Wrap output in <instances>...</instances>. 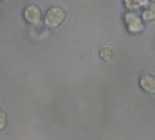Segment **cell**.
Returning <instances> with one entry per match:
<instances>
[{
    "mask_svg": "<svg viewBox=\"0 0 155 140\" xmlns=\"http://www.w3.org/2000/svg\"><path fill=\"white\" fill-rule=\"evenodd\" d=\"M65 19V12L64 9H61L58 6L55 8H50L46 13V18H45V22L48 25L49 28H58L61 24L64 22Z\"/></svg>",
    "mask_w": 155,
    "mask_h": 140,
    "instance_id": "obj_1",
    "label": "cell"
},
{
    "mask_svg": "<svg viewBox=\"0 0 155 140\" xmlns=\"http://www.w3.org/2000/svg\"><path fill=\"white\" fill-rule=\"evenodd\" d=\"M24 18L25 21L31 25H40L41 22V11L40 8L36 6V5H30L27 6L24 11Z\"/></svg>",
    "mask_w": 155,
    "mask_h": 140,
    "instance_id": "obj_2",
    "label": "cell"
},
{
    "mask_svg": "<svg viewBox=\"0 0 155 140\" xmlns=\"http://www.w3.org/2000/svg\"><path fill=\"white\" fill-rule=\"evenodd\" d=\"M124 21H126V25H127V30L130 33H139L143 30V24L140 21V18L134 13H127L124 16Z\"/></svg>",
    "mask_w": 155,
    "mask_h": 140,
    "instance_id": "obj_3",
    "label": "cell"
},
{
    "mask_svg": "<svg viewBox=\"0 0 155 140\" xmlns=\"http://www.w3.org/2000/svg\"><path fill=\"white\" fill-rule=\"evenodd\" d=\"M139 84H140L142 90H145L146 93H151V94L155 93V77L154 75H151V74L142 75L140 80H139Z\"/></svg>",
    "mask_w": 155,
    "mask_h": 140,
    "instance_id": "obj_4",
    "label": "cell"
},
{
    "mask_svg": "<svg viewBox=\"0 0 155 140\" xmlns=\"http://www.w3.org/2000/svg\"><path fill=\"white\" fill-rule=\"evenodd\" d=\"M143 19H146V21L155 19V3H146V8L143 11Z\"/></svg>",
    "mask_w": 155,
    "mask_h": 140,
    "instance_id": "obj_5",
    "label": "cell"
},
{
    "mask_svg": "<svg viewBox=\"0 0 155 140\" xmlns=\"http://www.w3.org/2000/svg\"><path fill=\"white\" fill-rule=\"evenodd\" d=\"M124 5H126L127 9L136 11V9L142 8L143 5H146V2H145V0H124Z\"/></svg>",
    "mask_w": 155,
    "mask_h": 140,
    "instance_id": "obj_6",
    "label": "cell"
},
{
    "mask_svg": "<svg viewBox=\"0 0 155 140\" xmlns=\"http://www.w3.org/2000/svg\"><path fill=\"white\" fill-rule=\"evenodd\" d=\"M99 56L104 59V60H107V62H108V60H111V59H112V56H114V52H112L109 47H104V49L99 52Z\"/></svg>",
    "mask_w": 155,
    "mask_h": 140,
    "instance_id": "obj_7",
    "label": "cell"
},
{
    "mask_svg": "<svg viewBox=\"0 0 155 140\" xmlns=\"http://www.w3.org/2000/svg\"><path fill=\"white\" fill-rule=\"evenodd\" d=\"M6 124H8V118H6V114H5L3 111H0V131L6 127Z\"/></svg>",
    "mask_w": 155,
    "mask_h": 140,
    "instance_id": "obj_8",
    "label": "cell"
}]
</instances>
